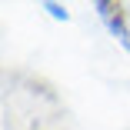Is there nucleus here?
<instances>
[{
	"instance_id": "f257e3e1",
	"label": "nucleus",
	"mask_w": 130,
	"mask_h": 130,
	"mask_svg": "<svg viewBox=\"0 0 130 130\" xmlns=\"http://www.w3.org/2000/svg\"><path fill=\"white\" fill-rule=\"evenodd\" d=\"M97 10H100V17L107 20V27L130 47V27H127V10L120 7V4H97Z\"/></svg>"
}]
</instances>
